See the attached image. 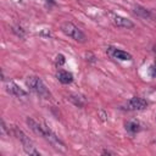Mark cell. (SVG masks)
I'll list each match as a JSON object with an SVG mask.
<instances>
[{
  "instance_id": "cell-2",
  "label": "cell",
  "mask_w": 156,
  "mask_h": 156,
  "mask_svg": "<svg viewBox=\"0 0 156 156\" xmlns=\"http://www.w3.org/2000/svg\"><path fill=\"white\" fill-rule=\"evenodd\" d=\"M12 134L20 140V143L22 144V147H23V150H24V152L27 155H37V156H40V151L37 150V147L34 146L33 141L29 139V136L22 129H20L18 127L13 126L12 127Z\"/></svg>"
},
{
  "instance_id": "cell-5",
  "label": "cell",
  "mask_w": 156,
  "mask_h": 156,
  "mask_svg": "<svg viewBox=\"0 0 156 156\" xmlns=\"http://www.w3.org/2000/svg\"><path fill=\"white\" fill-rule=\"evenodd\" d=\"M55 150H57V151H61V152H65L66 150H67V147H66V145H65V143L51 130V129H49L48 127H46V130H45V134H44V136H43Z\"/></svg>"
},
{
  "instance_id": "cell-9",
  "label": "cell",
  "mask_w": 156,
  "mask_h": 156,
  "mask_svg": "<svg viewBox=\"0 0 156 156\" xmlns=\"http://www.w3.org/2000/svg\"><path fill=\"white\" fill-rule=\"evenodd\" d=\"M26 122H27L28 127H29V128H30L35 134L40 135L41 138L44 136L45 130H46V127H45V126L40 124L38 121H35V119H34V118H32V117H27V118H26Z\"/></svg>"
},
{
  "instance_id": "cell-3",
  "label": "cell",
  "mask_w": 156,
  "mask_h": 156,
  "mask_svg": "<svg viewBox=\"0 0 156 156\" xmlns=\"http://www.w3.org/2000/svg\"><path fill=\"white\" fill-rule=\"evenodd\" d=\"M61 32L65 35L73 39L74 41H78V43H85L87 41V35L84 34V32L72 22H68V21L63 22L61 24Z\"/></svg>"
},
{
  "instance_id": "cell-7",
  "label": "cell",
  "mask_w": 156,
  "mask_h": 156,
  "mask_svg": "<svg viewBox=\"0 0 156 156\" xmlns=\"http://www.w3.org/2000/svg\"><path fill=\"white\" fill-rule=\"evenodd\" d=\"M5 90L12 95V96H16V98H24L28 95V93L21 88L18 84H16L13 80H6L5 82Z\"/></svg>"
},
{
  "instance_id": "cell-14",
  "label": "cell",
  "mask_w": 156,
  "mask_h": 156,
  "mask_svg": "<svg viewBox=\"0 0 156 156\" xmlns=\"http://www.w3.org/2000/svg\"><path fill=\"white\" fill-rule=\"evenodd\" d=\"M149 74H150L152 78H156V62L150 66V68H149Z\"/></svg>"
},
{
  "instance_id": "cell-13",
  "label": "cell",
  "mask_w": 156,
  "mask_h": 156,
  "mask_svg": "<svg viewBox=\"0 0 156 156\" xmlns=\"http://www.w3.org/2000/svg\"><path fill=\"white\" fill-rule=\"evenodd\" d=\"M68 99H69L76 106H78V107H83L84 104H85L84 98H82V96H79V95H69Z\"/></svg>"
},
{
  "instance_id": "cell-4",
  "label": "cell",
  "mask_w": 156,
  "mask_h": 156,
  "mask_svg": "<svg viewBox=\"0 0 156 156\" xmlns=\"http://www.w3.org/2000/svg\"><path fill=\"white\" fill-rule=\"evenodd\" d=\"M146 107H147V101L139 96H133L129 100H127L124 105H122V108L126 111H141L145 110Z\"/></svg>"
},
{
  "instance_id": "cell-1",
  "label": "cell",
  "mask_w": 156,
  "mask_h": 156,
  "mask_svg": "<svg viewBox=\"0 0 156 156\" xmlns=\"http://www.w3.org/2000/svg\"><path fill=\"white\" fill-rule=\"evenodd\" d=\"M26 85L29 89V91L34 93L35 95L43 98V99H51V93L48 89V87L45 85V83L43 82V79L38 76H29L26 79Z\"/></svg>"
},
{
  "instance_id": "cell-10",
  "label": "cell",
  "mask_w": 156,
  "mask_h": 156,
  "mask_svg": "<svg viewBox=\"0 0 156 156\" xmlns=\"http://www.w3.org/2000/svg\"><path fill=\"white\" fill-rule=\"evenodd\" d=\"M56 77L61 84H69L73 82V74L68 71H65V69H60L57 72Z\"/></svg>"
},
{
  "instance_id": "cell-6",
  "label": "cell",
  "mask_w": 156,
  "mask_h": 156,
  "mask_svg": "<svg viewBox=\"0 0 156 156\" xmlns=\"http://www.w3.org/2000/svg\"><path fill=\"white\" fill-rule=\"evenodd\" d=\"M110 17H111V21L112 23L118 27V28H126V29H132L134 28V22L130 21L129 18L124 17V16H121V15H117V13H110Z\"/></svg>"
},
{
  "instance_id": "cell-8",
  "label": "cell",
  "mask_w": 156,
  "mask_h": 156,
  "mask_svg": "<svg viewBox=\"0 0 156 156\" xmlns=\"http://www.w3.org/2000/svg\"><path fill=\"white\" fill-rule=\"evenodd\" d=\"M107 55L111 56L112 58H116V60H121V61H130L133 57L129 52L124 51V50H121L118 48H115V46H108L107 48Z\"/></svg>"
},
{
  "instance_id": "cell-12",
  "label": "cell",
  "mask_w": 156,
  "mask_h": 156,
  "mask_svg": "<svg viewBox=\"0 0 156 156\" xmlns=\"http://www.w3.org/2000/svg\"><path fill=\"white\" fill-rule=\"evenodd\" d=\"M134 12H135V15H138L139 17H143V18H151L152 17V13L150 12V10H147L143 6H139V5L134 6Z\"/></svg>"
},
{
  "instance_id": "cell-15",
  "label": "cell",
  "mask_w": 156,
  "mask_h": 156,
  "mask_svg": "<svg viewBox=\"0 0 156 156\" xmlns=\"http://www.w3.org/2000/svg\"><path fill=\"white\" fill-rule=\"evenodd\" d=\"M63 63H65V56L63 55H58L56 57V65L57 66H62Z\"/></svg>"
},
{
  "instance_id": "cell-11",
  "label": "cell",
  "mask_w": 156,
  "mask_h": 156,
  "mask_svg": "<svg viewBox=\"0 0 156 156\" xmlns=\"http://www.w3.org/2000/svg\"><path fill=\"white\" fill-rule=\"evenodd\" d=\"M124 126H126V130L129 132V133H132V134H135V133L140 132V129H141L140 123H139L138 121H134V119L127 121Z\"/></svg>"
},
{
  "instance_id": "cell-16",
  "label": "cell",
  "mask_w": 156,
  "mask_h": 156,
  "mask_svg": "<svg viewBox=\"0 0 156 156\" xmlns=\"http://www.w3.org/2000/svg\"><path fill=\"white\" fill-rule=\"evenodd\" d=\"M102 155H115V152H111L108 150H102Z\"/></svg>"
}]
</instances>
